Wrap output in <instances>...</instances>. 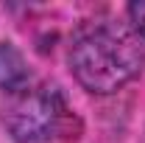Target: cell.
I'll use <instances>...</instances> for the list:
<instances>
[{"label": "cell", "mask_w": 145, "mask_h": 143, "mask_svg": "<svg viewBox=\"0 0 145 143\" xmlns=\"http://www.w3.org/2000/svg\"><path fill=\"white\" fill-rule=\"evenodd\" d=\"M126 14H128V25L134 28V34L140 36V39H145V0L128 3Z\"/></svg>", "instance_id": "277c9868"}, {"label": "cell", "mask_w": 145, "mask_h": 143, "mask_svg": "<svg viewBox=\"0 0 145 143\" xmlns=\"http://www.w3.org/2000/svg\"><path fill=\"white\" fill-rule=\"evenodd\" d=\"M0 124L17 143H61L81 135V118L53 81H31L17 93H6Z\"/></svg>", "instance_id": "7a4b0ae2"}, {"label": "cell", "mask_w": 145, "mask_h": 143, "mask_svg": "<svg viewBox=\"0 0 145 143\" xmlns=\"http://www.w3.org/2000/svg\"><path fill=\"white\" fill-rule=\"evenodd\" d=\"M67 65L87 93L112 95L142 73L145 45L128 23H87L72 36Z\"/></svg>", "instance_id": "6da1fadb"}, {"label": "cell", "mask_w": 145, "mask_h": 143, "mask_svg": "<svg viewBox=\"0 0 145 143\" xmlns=\"http://www.w3.org/2000/svg\"><path fill=\"white\" fill-rule=\"evenodd\" d=\"M31 68L14 42H0V90L17 93L25 84H31Z\"/></svg>", "instance_id": "3957f363"}]
</instances>
